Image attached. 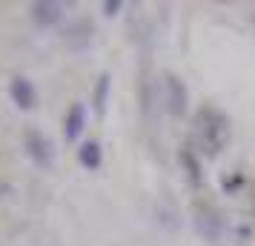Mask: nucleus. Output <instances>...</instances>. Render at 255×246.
I'll return each mask as SVG.
<instances>
[{
    "mask_svg": "<svg viewBox=\"0 0 255 246\" xmlns=\"http://www.w3.org/2000/svg\"><path fill=\"white\" fill-rule=\"evenodd\" d=\"M78 161H81V166H86V169H101V164H104L101 143L98 141H86L81 149H78Z\"/></svg>",
    "mask_w": 255,
    "mask_h": 246,
    "instance_id": "8",
    "label": "nucleus"
},
{
    "mask_svg": "<svg viewBox=\"0 0 255 246\" xmlns=\"http://www.w3.org/2000/svg\"><path fill=\"white\" fill-rule=\"evenodd\" d=\"M163 89H166V109H169V115L181 117L186 115V106H189V92H186L184 81L172 75V72H166L163 75Z\"/></svg>",
    "mask_w": 255,
    "mask_h": 246,
    "instance_id": "2",
    "label": "nucleus"
},
{
    "mask_svg": "<svg viewBox=\"0 0 255 246\" xmlns=\"http://www.w3.org/2000/svg\"><path fill=\"white\" fill-rule=\"evenodd\" d=\"M181 164H184L186 169V175H189V183L195 189H201V183H204V177H201V164H198V158L195 152L186 146V149H181Z\"/></svg>",
    "mask_w": 255,
    "mask_h": 246,
    "instance_id": "9",
    "label": "nucleus"
},
{
    "mask_svg": "<svg viewBox=\"0 0 255 246\" xmlns=\"http://www.w3.org/2000/svg\"><path fill=\"white\" fill-rule=\"evenodd\" d=\"M192 132H195V141L201 146V152L207 158L215 155L230 143V117L224 115L215 106H201L192 117Z\"/></svg>",
    "mask_w": 255,
    "mask_h": 246,
    "instance_id": "1",
    "label": "nucleus"
},
{
    "mask_svg": "<svg viewBox=\"0 0 255 246\" xmlns=\"http://www.w3.org/2000/svg\"><path fill=\"white\" fill-rule=\"evenodd\" d=\"M9 94H12V103L17 106V109H23V112H32V109L37 106L35 83L29 81V78H23V75L12 78V83H9Z\"/></svg>",
    "mask_w": 255,
    "mask_h": 246,
    "instance_id": "4",
    "label": "nucleus"
},
{
    "mask_svg": "<svg viewBox=\"0 0 255 246\" xmlns=\"http://www.w3.org/2000/svg\"><path fill=\"white\" fill-rule=\"evenodd\" d=\"M195 223H198V232L209 238V241H218L221 232H224V221H221L218 209L212 203H195Z\"/></svg>",
    "mask_w": 255,
    "mask_h": 246,
    "instance_id": "3",
    "label": "nucleus"
},
{
    "mask_svg": "<svg viewBox=\"0 0 255 246\" xmlns=\"http://www.w3.org/2000/svg\"><path fill=\"white\" fill-rule=\"evenodd\" d=\"M83 126H86V106L83 103H72L66 117H63V138L66 141H78Z\"/></svg>",
    "mask_w": 255,
    "mask_h": 246,
    "instance_id": "6",
    "label": "nucleus"
},
{
    "mask_svg": "<svg viewBox=\"0 0 255 246\" xmlns=\"http://www.w3.org/2000/svg\"><path fill=\"white\" fill-rule=\"evenodd\" d=\"M32 17H35V23H40V26H55L60 17H63V3L37 0V3H32Z\"/></svg>",
    "mask_w": 255,
    "mask_h": 246,
    "instance_id": "7",
    "label": "nucleus"
},
{
    "mask_svg": "<svg viewBox=\"0 0 255 246\" xmlns=\"http://www.w3.org/2000/svg\"><path fill=\"white\" fill-rule=\"evenodd\" d=\"M106 97H109V72H101V78H98V86H95V112L98 115H104V106H106Z\"/></svg>",
    "mask_w": 255,
    "mask_h": 246,
    "instance_id": "10",
    "label": "nucleus"
},
{
    "mask_svg": "<svg viewBox=\"0 0 255 246\" xmlns=\"http://www.w3.org/2000/svg\"><path fill=\"white\" fill-rule=\"evenodd\" d=\"M253 20H255V17H253Z\"/></svg>",
    "mask_w": 255,
    "mask_h": 246,
    "instance_id": "12",
    "label": "nucleus"
},
{
    "mask_svg": "<svg viewBox=\"0 0 255 246\" xmlns=\"http://www.w3.org/2000/svg\"><path fill=\"white\" fill-rule=\"evenodd\" d=\"M118 9H121V0H109V3H104V12L106 14H115Z\"/></svg>",
    "mask_w": 255,
    "mask_h": 246,
    "instance_id": "11",
    "label": "nucleus"
},
{
    "mask_svg": "<svg viewBox=\"0 0 255 246\" xmlns=\"http://www.w3.org/2000/svg\"><path fill=\"white\" fill-rule=\"evenodd\" d=\"M23 141H26V152L32 155V161H35L37 166H49L52 164V146H49V141L40 135V132L29 129Z\"/></svg>",
    "mask_w": 255,
    "mask_h": 246,
    "instance_id": "5",
    "label": "nucleus"
}]
</instances>
